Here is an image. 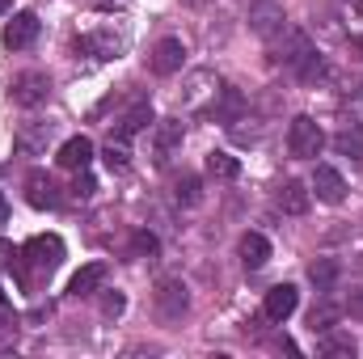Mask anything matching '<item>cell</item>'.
<instances>
[{"label": "cell", "instance_id": "9a60e30c", "mask_svg": "<svg viewBox=\"0 0 363 359\" xmlns=\"http://www.w3.org/2000/svg\"><path fill=\"white\" fill-rule=\"evenodd\" d=\"M296 304H300V292L291 287V283H279L267 292V300H262V313L271 317V321H287L291 313H296Z\"/></svg>", "mask_w": 363, "mask_h": 359}, {"label": "cell", "instance_id": "ac0fdd59", "mask_svg": "<svg viewBox=\"0 0 363 359\" xmlns=\"http://www.w3.org/2000/svg\"><path fill=\"white\" fill-rule=\"evenodd\" d=\"M101 283H106V263H89V267H81L77 275H72L68 292H72V296H93Z\"/></svg>", "mask_w": 363, "mask_h": 359}, {"label": "cell", "instance_id": "4fadbf2b", "mask_svg": "<svg viewBox=\"0 0 363 359\" xmlns=\"http://www.w3.org/2000/svg\"><path fill=\"white\" fill-rule=\"evenodd\" d=\"M274 203H279V211H283V216H304V211L313 207V190H308L304 182L287 178L283 186H279V194H274Z\"/></svg>", "mask_w": 363, "mask_h": 359}, {"label": "cell", "instance_id": "9c48e42d", "mask_svg": "<svg viewBox=\"0 0 363 359\" xmlns=\"http://www.w3.org/2000/svg\"><path fill=\"white\" fill-rule=\"evenodd\" d=\"M60 186H55V178L47 174V170H34L30 178H26V203L30 207H38V211H51V207H60Z\"/></svg>", "mask_w": 363, "mask_h": 359}, {"label": "cell", "instance_id": "52a82bcc", "mask_svg": "<svg viewBox=\"0 0 363 359\" xmlns=\"http://www.w3.org/2000/svg\"><path fill=\"white\" fill-rule=\"evenodd\" d=\"M283 26H287V13H283L279 0H254V4H250V30H254L258 38H274Z\"/></svg>", "mask_w": 363, "mask_h": 359}, {"label": "cell", "instance_id": "7c38bea8", "mask_svg": "<svg viewBox=\"0 0 363 359\" xmlns=\"http://www.w3.org/2000/svg\"><path fill=\"white\" fill-rule=\"evenodd\" d=\"M55 161H60V170H72V174L89 170L93 140H89V136H72V140H64V144H60V153H55Z\"/></svg>", "mask_w": 363, "mask_h": 359}, {"label": "cell", "instance_id": "e575fe53", "mask_svg": "<svg viewBox=\"0 0 363 359\" xmlns=\"http://www.w3.org/2000/svg\"><path fill=\"white\" fill-rule=\"evenodd\" d=\"M359 270H363V254H359Z\"/></svg>", "mask_w": 363, "mask_h": 359}, {"label": "cell", "instance_id": "4316f807", "mask_svg": "<svg viewBox=\"0 0 363 359\" xmlns=\"http://www.w3.org/2000/svg\"><path fill=\"white\" fill-rule=\"evenodd\" d=\"M334 321H338V309H334V304H317V309H313V317H308V326H313V330H321V334H325V330H334Z\"/></svg>", "mask_w": 363, "mask_h": 359}, {"label": "cell", "instance_id": "4dcf8cb0", "mask_svg": "<svg viewBox=\"0 0 363 359\" xmlns=\"http://www.w3.org/2000/svg\"><path fill=\"white\" fill-rule=\"evenodd\" d=\"M351 313H359V317H363V296H359V300H351Z\"/></svg>", "mask_w": 363, "mask_h": 359}, {"label": "cell", "instance_id": "7a4b0ae2", "mask_svg": "<svg viewBox=\"0 0 363 359\" xmlns=\"http://www.w3.org/2000/svg\"><path fill=\"white\" fill-rule=\"evenodd\" d=\"M287 148H291V157L313 161V157L325 148V131H321V123L308 118V114H296L291 127H287Z\"/></svg>", "mask_w": 363, "mask_h": 359}, {"label": "cell", "instance_id": "f1b7e54d", "mask_svg": "<svg viewBox=\"0 0 363 359\" xmlns=\"http://www.w3.org/2000/svg\"><path fill=\"white\" fill-rule=\"evenodd\" d=\"M123 309H127V296L123 292H106L101 296V317H118Z\"/></svg>", "mask_w": 363, "mask_h": 359}, {"label": "cell", "instance_id": "d6986e66", "mask_svg": "<svg viewBox=\"0 0 363 359\" xmlns=\"http://www.w3.org/2000/svg\"><path fill=\"white\" fill-rule=\"evenodd\" d=\"M334 148H338L342 157H351V161H363V127L359 123H347V127L334 136Z\"/></svg>", "mask_w": 363, "mask_h": 359}, {"label": "cell", "instance_id": "8fae6325", "mask_svg": "<svg viewBox=\"0 0 363 359\" xmlns=\"http://www.w3.org/2000/svg\"><path fill=\"white\" fill-rule=\"evenodd\" d=\"M308 186L317 190V199H321V203H334V207H338V203L347 199V178H342L334 165H317Z\"/></svg>", "mask_w": 363, "mask_h": 359}, {"label": "cell", "instance_id": "8992f818", "mask_svg": "<svg viewBox=\"0 0 363 359\" xmlns=\"http://www.w3.org/2000/svg\"><path fill=\"white\" fill-rule=\"evenodd\" d=\"M9 97H13L17 106L34 110V106H43V101L51 97V81H47L43 72H21V77H13V85H9Z\"/></svg>", "mask_w": 363, "mask_h": 359}, {"label": "cell", "instance_id": "603a6c76", "mask_svg": "<svg viewBox=\"0 0 363 359\" xmlns=\"http://www.w3.org/2000/svg\"><path fill=\"white\" fill-rule=\"evenodd\" d=\"M174 199H178L182 207H194V203L203 199V182L194 178V174H182V178H174Z\"/></svg>", "mask_w": 363, "mask_h": 359}, {"label": "cell", "instance_id": "44dd1931", "mask_svg": "<svg viewBox=\"0 0 363 359\" xmlns=\"http://www.w3.org/2000/svg\"><path fill=\"white\" fill-rule=\"evenodd\" d=\"M241 93L237 89H216V101H211V114L216 118H224V123H237V114H241Z\"/></svg>", "mask_w": 363, "mask_h": 359}, {"label": "cell", "instance_id": "6da1fadb", "mask_svg": "<svg viewBox=\"0 0 363 359\" xmlns=\"http://www.w3.org/2000/svg\"><path fill=\"white\" fill-rule=\"evenodd\" d=\"M271 43H274V64H287V68H300V64H308V60L317 55L313 38H308L300 26H283Z\"/></svg>", "mask_w": 363, "mask_h": 359}, {"label": "cell", "instance_id": "ba28073f", "mask_svg": "<svg viewBox=\"0 0 363 359\" xmlns=\"http://www.w3.org/2000/svg\"><path fill=\"white\" fill-rule=\"evenodd\" d=\"M152 123H157V118H152V106H148V101H135L131 110H123V114L110 123V140H123V144H127L131 136H140V131L152 127Z\"/></svg>", "mask_w": 363, "mask_h": 359}, {"label": "cell", "instance_id": "5bb4252c", "mask_svg": "<svg viewBox=\"0 0 363 359\" xmlns=\"http://www.w3.org/2000/svg\"><path fill=\"white\" fill-rule=\"evenodd\" d=\"M38 38V17L34 13H13V21L4 26V47L9 51H26Z\"/></svg>", "mask_w": 363, "mask_h": 359}, {"label": "cell", "instance_id": "e0dca14e", "mask_svg": "<svg viewBox=\"0 0 363 359\" xmlns=\"http://www.w3.org/2000/svg\"><path fill=\"white\" fill-rule=\"evenodd\" d=\"M152 140H157V161L165 165V161H169V157L182 148V123H178V118L157 123V136H152Z\"/></svg>", "mask_w": 363, "mask_h": 359}, {"label": "cell", "instance_id": "836d02e7", "mask_svg": "<svg viewBox=\"0 0 363 359\" xmlns=\"http://www.w3.org/2000/svg\"><path fill=\"white\" fill-rule=\"evenodd\" d=\"M0 216H4V199H0Z\"/></svg>", "mask_w": 363, "mask_h": 359}, {"label": "cell", "instance_id": "cb8c5ba5", "mask_svg": "<svg viewBox=\"0 0 363 359\" xmlns=\"http://www.w3.org/2000/svg\"><path fill=\"white\" fill-rule=\"evenodd\" d=\"M308 279L317 283V292H330V287L338 283V263H334V258H317V263L308 267Z\"/></svg>", "mask_w": 363, "mask_h": 359}, {"label": "cell", "instance_id": "277c9868", "mask_svg": "<svg viewBox=\"0 0 363 359\" xmlns=\"http://www.w3.org/2000/svg\"><path fill=\"white\" fill-rule=\"evenodd\" d=\"M152 304H157V317H161V321H182L186 309H190L186 283H182V279H161L157 292H152Z\"/></svg>", "mask_w": 363, "mask_h": 359}, {"label": "cell", "instance_id": "83f0119b", "mask_svg": "<svg viewBox=\"0 0 363 359\" xmlns=\"http://www.w3.org/2000/svg\"><path fill=\"white\" fill-rule=\"evenodd\" d=\"M131 254H135V258H152V254H157V237H152L148 228H140V233L131 237Z\"/></svg>", "mask_w": 363, "mask_h": 359}, {"label": "cell", "instance_id": "1f68e13d", "mask_svg": "<svg viewBox=\"0 0 363 359\" xmlns=\"http://www.w3.org/2000/svg\"><path fill=\"white\" fill-rule=\"evenodd\" d=\"M4 13H9V0H0V17H4Z\"/></svg>", "mask_w": 363, "mask_h": 359}, {"label": "cell", "instance_id": "d4e9b609", "mask_svg": "<svg viewBox=\"0 0 363 359\" xmlns=\"http://www.w3.org/2000/svg\"><path fill=\"white\" fill-rule=\"evenodd\" d=\"M101 157H106V170H110V174H127V170H131V153H127L123 140H110Z\"/></svg>", "mask_w": 363, "mask_h": 359}, {"label": "cell", "instance_id": "30bf717a", "mask_svg": "<svg viewBox=\"0 0 363 359\" xmlns=\"http://www.w3.org/2000/svg\"><path fill=\"white\" fill-rule=\"evenodd\" d=\"M182 64H186L182 38H161V43L152 47V55H148V68H152L157 77H174V72H182Z\"/></svg>", "mask_w": 363, "mask_h": 359}, {"label": "cell", "instance_id": "d590c367", "mask_svg": "<svg viewBox=\"0 0 363 359\" xmlns=\"http://www.w3.org/2000/svg\"><path fill=\"white\" fill-rule=\"evenodd\" d=\"M359 51H363V38H359Z\"/></svg>", "mask_w": 363, "mask_h": 359}, {"label": "cell", "instance_id": "ffe728a7", "mask_svg": "<svg viewBox=\"0 0 363 359\" xmlns=\"http://www.w3.org/2000/svg\"><path fill=\"white\" fill-rule=\"evenodd\" d=\"M47 140H51V123H34V127H21V131H17V153L34 157V153H38Z\"/></svg>", "mask_w": 363, "mask_h": 359}, {"label": "cell", "instance_id": "d6a6232c", "mask_svg": "<svg viewBox=\"0 0 363 359\" xmlns=\"http://www.w3.org/2000/svg\"><path fill=\"white\" fill-rule=\"evenodd\" d=\"M182 4H194V9H199V4H207V0H182Z\"/></svg>", "mask_w": 363, "mask_h": 359}, {"label": "cell", "instance_id": "5b68a950", "mask_svg": "<svg viewBox=\"0 0 363 359\" xmlns=\"http://www.w3.org/2000/svg\"><path fill=\"white\" fill-rule=\"evenodd\" d=\"M26 258H30V267L38 270H55L64 263V241L55 237V233H38V237H30L26 241V250H21Z\"/></svg>", "mask_w": 363, "mask_h": 359}, {"label": "cell", "instance_id": "484cf974", "mask_svg": "<svg viewBox=\"0 0 363 359\" xmlns=\"http://www.w3.org/2000/svg\"><path fill=\"white\" fill-rule=\"evenodd\" d=\"M321 355H330V359L355 355V338H351V334H334V330H325V343H321Z\"/></svg>", "mask_w": 363, "mask_h": 359}, {"label": "cell", "instance_id": "3957f363", "mask_svg": "<svg viewBox=\"0 0 363 359\" xmlns=\"http://www.w3.org/2000/svg\"><path fill=\"white\" fill-rule=\"evenodd\" d=\"M77 51L89 55V60H118V55L127 51V34L114 30V26H97V30H89V34L77 38Z\"/></svg>", "mask_w": 363, "mask_h": 359}, {"label": "cell", "instance_id": "f546056e", "mask_svg": "<svg viewBox=\"0 0 363 359\" xmlns=\"http://www.w3.org/2000/svg\"><path fill=\"white\" fill-rule=\"evenodd\" d=\"M93 190H97V182L89 178V170H81L72 182V199H93Z\"/></svg>", "mask_w": 363, "mask_h": 359}, {"label": "cell", "instance_id": "2e32d148", "mask_svg": "<svg viewBox=\"0 0 363 359\" xmlns=\"http://www.w3.org/2000/svg\"><path fill=\"white\" fill-rule=\"evenodd\" d=\"M237 254H241V267L245 270H262L271 263V241H267L262 233H245V237L237 241Z\"/></svg>", "mask_w": 363, "mask_h": 359}, {"label": "cell", "instance_id": "7402d4cb", "mask_svg": "<svg viewBox=\"0 0 363 359\" xmlns=\"http://www.w3.org/2000/svg\"><path fill=\"white\" fill-rule=\"evenodd\" d=\"M207 174L220 178V182H233L241 174V161H237L233 153H211V157H207Z\"/></svg>", "mask_w": 363, "mask_h": 359}]
</instances>
